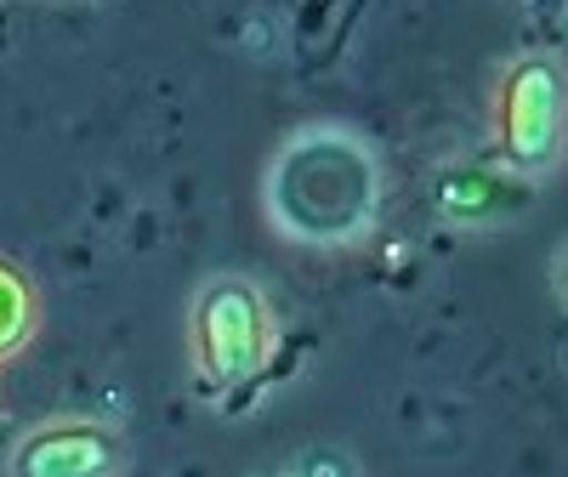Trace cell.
Instances as JSON below:
<instances>
[{
    "label": "cell",
    "mask_w": 568,
    "mask_h": 477,
    "mask_svg": "<svg viewBox=\"0 0 568 477\" xmlns=\"http://www.w3.org/2000/svg\"><path fill=\"white\" fill-rule=\"evenodd\" d=\"M278 358V313L251 273H211L187 302V369L200 398L245 404Z\"/></svg>",
    "instance_id": "2"
},
{
    "label": "cell",
    "mask_w": 568,
    "mask_h": 477,
    "mask_svg": "<svg viewBox=\"0 0 568 477\" xmlns=\"http://www.w3.org/2000/svg\"><path fill=\"white\" fill-rule=\"evenodd\" d=\"M12 477H114L131 466L125 426L103 415H45L0 455Z\"/></svg>",
    "instance_id": "4"
},
{
    "label": "cell",
    "mask_w": 568,
    "mask_h": 477,
    "mask_svg": "<svg viewBox=\"0 0 568 477\" xmlns=\"http://www.w3.org/2000/svg\"><path fill=\"white\" fill-rule=\"evenodd\" d=\"M489 149L517 182H551L568 165V63L517 52L489 85Z\"/></svg>",
    "instance_id": "3"
},
{
    "label": "cell",
    "mask_w": 568,
    "mask_h": 477,
    "mask_svg": "<svg viewBox=\"0 0 568 477\" xmlns=\"http://www.w3.org/2000/svg\"><path fill=\"white\" fill-rule=\"evenodd\" d=\"M551 296H557V307L568 313V238H562L557 256H551Z\"/></svg>",
    "instance_id": "6"
},
{
    "label": "cell",
    "mask_w": 568,
    "mask_h": 477,
    "mask_svg": "<svg viewBox=\"0 0 568 477\" xmlns=\"http://www.w3.org/2000/svg\"><path fill=\"white\" fill-rule=\"evenodd\" d=\"M40 318H45V296H40L34 273L0 251V369L34 347Z\"/></svg>",
    "instance_id": "5"
},
{
    "label": "cell",
    "mask_w": 568,
    "mask_h": 477,
    "mask_svg": "<svg viewBox=\"0 0 568 477\" xmlns=\"http://www.w3.org/2000/svg\"><path fill=\"white\" fill-rule=\"evenodd\" d=\"M387 176L364 136L342 125H302L267 165V222L307 251H347L382 216Z\"/></svg>",
    "instance_id": "1"
}]
</instances>
